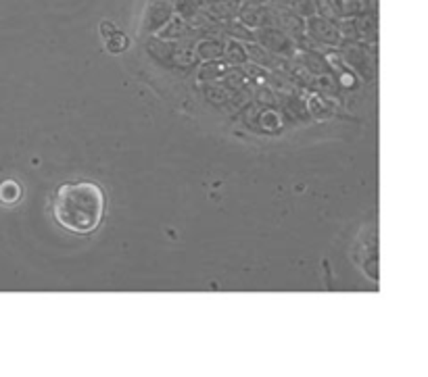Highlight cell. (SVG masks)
<instances>
[{"label": "cell", "instance_id": "1", "mask_svg": "<svg viewBox=\"0 0 428 377\" xmlns=\"http://www.w3.org/2000/svg\"><path fill=\"white\" fill-rule=\"evenodd\" d=\"M52 217L69 234L88 236L104 217V194L94 182L63 184L52 202Z\"/></svg>", "mask_w": 428, "mask_h": 377}, {"label": "cell", "instance_id": "2", "mask_svg": "<svg viewBox=\"0 0 428 377\" xmlns=\"http://www.w3.org/2000/svg\"><path fill=\"white\" fill-rule=\"evenodd\" d=\"M23 196V190L19 186V182L15 180H5L3 184H0V204L5 206H13L21 200Z\"/></svg>", "mask_w": 428, "mask_h": 377}, {"label": "cell", "instance_id": "3", "mask_svg": "<svg viewBox=\"0 0 428 377\" xmlns=\"http://www.w3.org/2000/svg\"><path fill=\"white\" fill-rule=\"evenodd\" d=\"M113 36H115V40L106 38V40H109V50H113V52H120V50H124V48L128 46V38H126L122 32H115Z\"/></svg>", "mask_w": 428, "mask_h": 377}, {"label": "cell", "instance_id": "4", "mask_svg": "<svg viewBox=\"0 0 428 377\" xmlns=\"http://www.w3.org/2000/svg\"><path fill=\"white\" fill-rule=\"evenodd\" d=\"M100 27H102V36H104V38H109V34L113 36V34L117 32L115 23H109V21H102V25H100Z\"/></svg>", "mask_w": 428, "mask_h": 377}]
</instances>
